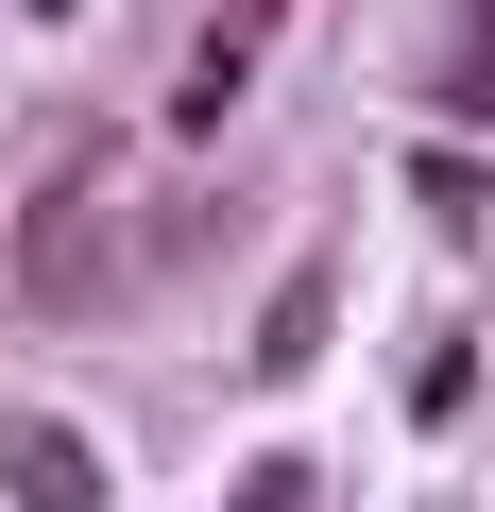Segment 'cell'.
Masks as SVG:
<instances>
[{"label": "cell", "instance_id": "cell-1", "mask_svg": "<svg viewBox=\"0 0 495 512\" xmlns=\"http://www.w3.org/2000/svg\"><path fill=\"white\" fill-rule=\"evenodd\" d=\"M0 478H18V512H86V495H103V461H86L69 427H35V410H0Z\"/></svg>", "mask_w": 495, "mask_h": 512}, {"label": "cell", "instance_id": "cell-2", "mask_svg": "<svg viewBox=\"0 0 495 512\" xmlns=\"http://www.w3.org/2000/svg\"><path fill=\"white\" fill-rule=\"evenodd\" d=\"M86 205H103L86 171H69L52 205H35V291H103V222H86Z\"/></svg>", "mask_w": 495, "mask_h": 512}, {"label": "cell", "instance_id": "cell-3", "mask_svg": "<svg viewBox=\"0 0 495 512\" xmlns=\"http://www.w3.org/2000/svg\"><path fill=\"white\" fill-rule=\"evenodd\" d=\"M257 35H274V0H222V35H205V69H188V120H222V103H239V69H257Z\"/></svg>", "mask_w": 495, "mask_h": 512}, {"label": "cell", "instance_id": "cell-4", "mask_svg": "<svg viewBox=\"0 0 495 512\" xmlns=\"http://www.w3.org/2000/svg\"><path fill=\"white\" fill-rule=\"evenodd\" d=\"M257 359H274V376H291V359H325V274H291V308H274V342H257Z\"/></svg>", "mask_w": 495, "mask_h": 512}]
</instances>
